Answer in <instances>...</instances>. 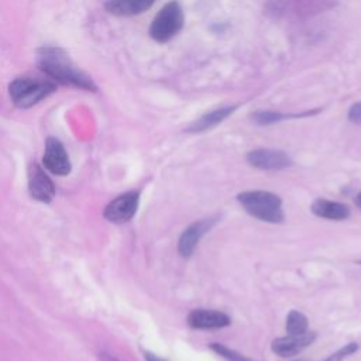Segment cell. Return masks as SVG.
<instances>
[{"label": "cell", "mask_w": 361, "mask_h": 361, "mask_svg": "<svg viewBox=\"0 0 361 361\" xmlns=\"http://www.w3.org/2000/svg\"><path fill=\"white\" fill-rule=\"evenodd\" d=\"M38 66L51 79L85 90H96L92 78L76 68L58 48H42L38 55Z\"/></svg>", "instance_id": "obj_1"}, {"label": "cell", "mask_w": 361, "mask_h": 361, "mask_svg": "<svg viewBox=\"0 0 361 361\" xmlns=\"http://www.w3.org/2000/svg\"><path fill=\"white\" fill-rule=\"evenodd\" d=\"M243 209L255 219L268 223H281L283 220L282 202L279 196L267 190H247L237 196Z\"/></svg>", "instance_id": "obj_2"}, {"label": "cell", "mask_w": 361, "mask_h": 361, "mask_svg": "<svg viewBox=\"0 0 361 361\" xmlns=\"http://www.w3.org/2000/svg\"><path fill=\"white\" fill-rule=\"evenodd\" d=\"M56 90L52 80L38 78H17L8 86V93L13 103L20 109H28Z\"/></svg>", "instance_id": "obj_3"}, {"label": "cell", "mask_w": 361, "mask_h": 361, "mask_svg": "<svg viewBox=\"0 0 361 361\" xmlns=\"http://www.w3.org/2000/svg\"><path fill=\"white\" fill-rule=\"evenodd\" d=\"M183 25V11L176 1L166 3L149 25V35L157 42H168Z\"/></svg>", "instance_id": "obj_4"}, {"label": "cell", "mask_w": 361, "mask_h": 361, "mask_svg": "<svg viewBox=\"0 0 361 361\" xmlns=\"http://www.w3.org/2000/svg\"><path fill=\"white\" fill-rule=\"evenodd\" d=\"M27 182H28V192L30 196L38 202L48 203L55 196V186L51 178L47 175L44 168L37 164L31 162L27 169Z\"/></svg>", "instance_id": "obj_5"}, {"label": "cell", "mask_w": 361, "mask_h": 361, "mask_svg": "<svg viewBox=\"0 0 361 361\" xmlns=\"http://www.w3.org/2000/svg\"><path fill=\"white\" fill-rule=\"evenodd\" d=\"M140 202V193L135 190L126 192L116 199H113L104 209V217L116 224L127 223L133 219L137 212Z\"/></svg>", "instance_id": "obj_6"}, {"label": "cell", "mask_w": 361, "mask_h": 361, "mask_svg": "<svg viewBox=\"0 0 361 361\" xmlns=\"http://www.w3.org/2000/svg\"><path fill=\"white\" fill-rule=\"evenodd\" d=\"M42 162H44V166L54 175L65 176L71 172L69 157L65 151V147L58 138H54V137L47 138Z\"/></svg>", "instance_id": "obj_7"}, {"label": "cell", "mask_w": 361, "mask_h": 361, "mask_svg": "<svg viewBox=\"0 0 361 361\" xmlns=\"http://www.w3.org/2000/svg\"><path fill=\"white\" fill-rule=\"evenodd\" d=\"M247 161L251 166L258 169H271L278 171L292 165L290 158L279 149H269V148H258L250 151L247 154Z\"/></svg>", "instance_id": "obj_8"}, {"label": "cell", "mask_w": 361, "mask_h": 361, "mask_svg": "<svg viewBox=\"0 0 361 361\" xmlns=\"http://www.w3.org/2000/svg\"><path fill=\"white\" fill-rule=\"evenodd\" d=\"M316 338V334L313 331H306L299 336H286V337H278L272 341L271 348L272 351L279 357H292L303 351L306 347H309Z\"/></svg>", "instance_id": "obj_9"}, {"label": "cell", "mask_w": 361, "mask_h": 361, "mask_svg": "<svg viewBox=\"0 0 361 361\" xmlns=\"http://www.w3.org/2000/svg\"><path fill=\"white\" fill-rule=\"evenodd\" d=\"M188 324L192 329L199 330H213L221 329L230 324V317L219 310L209 309H195L188 316Z\"/></svg>", "instance_id": "obj_10"}, {"label": "cell", "mask_w": 361, "mask_h": 361, "mask_svg": "<svg viewBox=\"0 0 361 361\" xmlns=\"http://www.w3.org/2000/svg\"><path fill=\"white\" fill-rule=\"evenodd\" d=\"M214 221L216 220H213V219H204V220L195 221L189 227H186L179 238V243H178L179 254L185 258L190 257L192 252L195 251L199 240L206 234V231L212 227V224Z\"/></svg>", "instance_id": "obj_11"}, {"label": "cell", "mask_w": 361, "mask_h": 361, "mask_svg": "<svg viewBox=\"0 0 361 361\" xmlns=\"http://www.w3.org/2000/svg\"><path fill=\"white\" fill-rule=\"evenodd\" d=\"M155 0H107L106 8L114 16H137L148 10Z\"/></svg>", "instance_id": "obj_12"}, {"label": "cell", "mask_w": 361, "mask_h": 361, "mask_svg": "<svg viewBox=\"0 0 361 361\" xmlns=\"http://www.w3.org/2000/svg\"><path fill=\"white\" fill-rule=\"evenodd\" d=\"M312 213L322 219L344 220L350 216V209H348V206L338 203V202H333V200H327V199H317L312 204Z\"/></svg>", "instance_id": "obj_13"}, {"label": "cell", "mask_w": 361, "mask_h": 361, "mask_svg": "<svg viewBox=\"0 0 361 361\" xmlns=\"http://www.w3.org/2000/svg\"><path fill=\"white\" fill-rule=\"evenodd\" d=\"M235 110V106H226L216 110H212L209 113H204L197 120H195L189 127L188 131L190 133H202L206 130H210L220 124L223 120H226L233 111Z\"/></svg>", "instance_id": "obj_14"}, {"label": "cell", "mask_w": 361, "mask_h": 361, "mask_svg": "<svg viewBox=\"0 0 361 361\" xmlns=\"http://www.w3.org/2000/svg\"><path fill=\"white\" fill-rule=\"evenodd\" d=\"M286 331L290 336H299L307 331V319L298 310H290L286 317Z\"/></svg>", "instance_id": "obj_15"}, {"label": "cell", "mask_w": 361, "mask_h": 361, "mask_svg": "<svg viewBox=\"0 0 361 361\" xmlns=\"http://www.w3.org/2000/svg\"><path fill=\"white\" fill-rule=\"evenodd\" d=\"M252 120L259 124V126H269V124H274V123H278L289 116L286 114H282L279 111H271V110H258L255 111L252 116Z\"/></svg>", "instance_id": "obj_16"}, {"label": "cell", "mask_w": 361, "mask_h": 361, "mask_svg": "<svg viewBox=\"0 0 361 361\" xmlns=\"http://www.w3.org/2000/svg\"><path fill=\"white\" fill-rule=\"evenodd\" d=\"M210 348L216 354H219L220 357L226 358L227 361H251L245 355H243V354H240V353H237V351H234V350H231V348H228V347H226V345H223L220 343H212Z\"/></svg>", "instance_id": "obj_17"}, {"label": "cell", "mask_w": 361, "mask_h": 361, "mask_svg": "<svg viewBox=\"0 0 361 361\" xmlns=\"http://www.w3.org/2000/svg\"><path fill=\"white\" fill-rule=\"evenodd\" d=\"M357 350H358V344L357 343H348L344 347H341L338 351L331 354L329 358H326L324 361H343L347 355H351Z\"/></svg>", "instance_id": "obj_18"}, {"label": "cell", "mask_w": 361, "mask_h": 361, "mask_svg": "<svg viewBox=\"0 0 361 361\" xmlns=\"http://www.w3.org/2000/svg\"><path fill=\"white\" fill-rule=\"evenodd\" d=\"M348 120L355 123V124H361V102L354 103L350 110H348Z\"/></svg>", "instance_id": "obj_19"}, {"label": "cell", "mask_w": 361, "mask_h": 361, "mask_svg": "<svg viewBox=\"0 0 361 361\" xmlns=\"http://www.w3.org/2000/svg\"><path fill=\"white\" fill-rule=\"evenodd\" d=\"M144 358H145V361H166V360H162V358L157 357L152 353H148V351H144Z\"/></svg>", "instance_id": "obj_20"}, {"label": "cell", "mask_w": 361, "mask_h": 361, "mask_svg": "<svg viewBox=\"0 0 361 361\" xmlns=\"http://www.w3.org/2000/svg\"><path fill=\"white\" fill-rule=\"evenodd\" d=\"M99 358H100V361H118L117 358H114L113 355H110V354H107V353H100V354H99Z\"/></svg>", "instance_id": "obj_21"}, {"label": "cell", "mask_w": 361, "mask_h": 361, "mask_svg": "<svg viewBox=\"0 0 361 361\" xmlns=\"http://www.w3.org/2000/svg\"><path fill=\"white\" fill-rule=\"evenodd\" d=\"M355 204H357V206L361 209V192H360V193L355 196Z\"/></svg>", "instance_id": "obj_22"}, {"label": "cell", "mask_w": 361, "mask_h": 361, "mask_svg": "<svg viewBox=\"0 0 361 361\" xmlns=\"http://www.w3.org/2000/svg\"><path fill=\"white\" fill-rule=\"evenodd\" d=\"M360 264H361V261H360Z\"/></svg>", "instance_id": "obj_23"}]
</instances>
